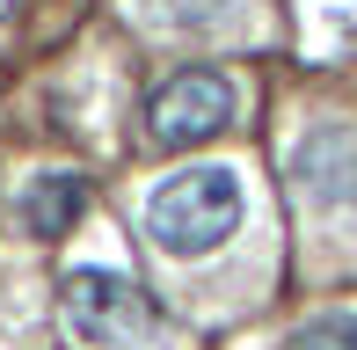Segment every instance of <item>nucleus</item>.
I'll return each instance as SVG.
<instances>
[{
  "label": "nucleus",
  "mask_w": 357,
  "mask_h": 350,
  "mask_svg": "<svg viewBox=\"0 0 357 350\" xmlns=\"http://www.w3.org/2000/svg\"><path fill=\"white\" fill-rule=\"evenodd\" d=\"M241 227V175L234 168H183L146 197V234L160 256H212Z\"/></svg>",
  "instance_id": "1"
},
{
  "label": "nucleus",
  "mask_w": 357,
  "mask_h": 350,
  "mask_svg": "<svg viewBox=\"0 0 357 350\" xmlns=\"http://www.w3.org/2000/svg\"><path fill=\"white\" fill-rule=\"evenodd\" d=\"M66 328L88 350H153L160 343V307L139 292L124 270H73L66 284Z\"/></svg>",
  "instance_id": "2"
},
{
  "label": "nucleus",
  "mask_w": 357,
  "mask_h": 350,
  "mask_svg": "<svg viewBox=\"0 0 357 350\" xmlns=\"http://www.w3.org/2000/svg\"><path fill=\"white\" fill-rule=\"evenodd\" d=\"M234 124V81L212 66H190V73H168L153 95H146V132L153 146L183 153V146H204Z\"/></svg>",
  "instance_id": "3"
},
{
  "label": "nucleus",
  "mask_w": 357,
  "mask_h": 350,
  "mask_svg": "<svg viewBox=\"0 0 357 350\" xmlns=\"http://www.w3.org/2000/svg\"><path fill=\"white\" fill-rule=\"evenodd\" d=\"M291 183H299V197L321 204V212L357 204V132L350 124H314V132L291 146Z\"/></svg>",
  "instance_id": "4"
},
{
  "label": "nucleus",
  "mask_w": 357,
  "mask_h": 350,
  "mask_svg": "<svg viewBox=\"0 0 357 350\" xmlns=\"http://www.w3.org/2000/svg\"><path fill=\"white\" fill-rule=\"evenodd\" d=\"M88 212V183L66 168H52V175H29V190H22V204H15V219H22V234L29 241H59V234H73V219Z\"/></svg>",
  "instance_id": "5"
},
{
  "label": "nucleus",
  "mask_w": 357,
  "mask_h": 350,
  "mask_svg": "<svg viewBox=\"0 0 357 350\" xmlns=\"http://www.w3.org/2000/svg\"><path fill=\"white\" fill-rule=\"evenodd\" d=\"M284 350H357V314H314L291 328Z\"/></svg>",
  "instance_id": "6"
},
{
  "label": "nucleus",
  "mask_w": 357,
  "mask_h": 350,
  "mask_svg": "<svg viewBox=\"0 0 357 350\" xmlns=\"http://www.w3.org/2000/svg\"><path fill=\"white\" fill-rule=\"evenodd\" d=\"M234 15V0H160V22L168 29H212Z\"/></svg>",
  "instance_id": "7"
},
{
  "label": "nucleus",
  "mask_w": 357,
  "mask_h": 350,
  "mask_svg": "<svg viewBox=\"0 0 357 350\" xmlns=\"http://www.w3.org/2000/svg\"><path fill=\"white\" fill-rule=\"evenodd\" d=\"M8 8H15V0H0V22H8Z\"/></svg>",
  "instance_id": "8"
}]
</instances>
